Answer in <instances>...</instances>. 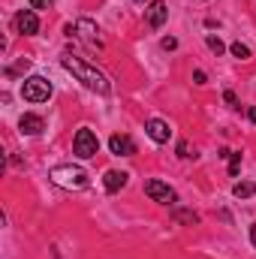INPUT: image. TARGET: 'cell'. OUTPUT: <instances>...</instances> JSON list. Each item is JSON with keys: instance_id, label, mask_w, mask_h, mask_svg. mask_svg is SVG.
Returning <instances> with one entry per match:
<instances>
[{"instance_id": "23", "label": "cell", "mask_w": 256, "mask_h": 259, "mask_svg": "<svg viewBox=\"0 0 256 259\" xmlns=\"http://www.w3.org/2000/svg\"><path fill=\"white\" fill-rule=\"evenodd\" d=\"M250 241H253V247H256V223L250 226Z\"/></svg>"}, {"instance_id": "24", "label": "cell", "mask_w": 256, "mask_h": 259, "mask_svg": "<svg viewBox=\"0 0 256 259\" xmlns=\"http://www.w3.org/2000/svg\"><path fill=\"white\" fill-rule=\"evenodd\" d=\"M247 118H250V121L256 124V109H247Z\"/></svg>"}, {"instance_id": "17", "label": "cell", "mask_w": 256, "mask_h": 259, "mask_svg": "<svg viewBox=\"0 0 256 259\" xmlns=\"http://www.w3.org/2000/svg\"><path fill=\"white\" fill-rule=\"evenodd\" d=\"M238 169H241V154H235V151H232V154H229V175L235 178V175H238Z\"/></svg>"}, {"instance_id": "22", "label": "cell", "mask_w": 256, "mask_h": 259, "mask_svg": "<svg viewBox=\"0 0 256 259\" xmlns=\"http://www.w3.org/2000/svg\"><path fill=\"white\" fill-rule=\"evenodd\" d=\"M193 78H196V84H205V72H202V69H196Z\"/></svg>"}, {"instance_id": "18", "label": "cell", "mask_w": 256, "mask_h": 259, "mask_svg": "<svg viewBox=\"0 0 256 259\" xmlns=\"http://www.w3.org/2000/svg\"><path fill=\"white\" fill-rule=\"evenodd\" d=\"M178 157L190 160V157H196V154H190V145H187V142H178Z\"/></svg>"}, {"instance_id": "3", "label": "cell", "mask_w": 256, "mask_h": 259, "mask_svg": "<svg viewBox=\"0 0 256 259\" xmlns=\"http://www.w3.org/2000/svg\"><path fill=\"white\" fill-rule=\"evenodd\" d=\"M52 91H55L52 81L42 78V75H30V78L21 81V97H24L27 103H49Z\"/></svg>"}, {"instance_id": "21", "label": "cell", "mask_w": 256, "mask_h": 259, "mask_svg": "<svg viewBox=\"0 0 256 259\" xmlns=\"http://www.w3.org/2000/svg\"><path fill=\"white\" fill-rule=\"evenodd\" d=\"M223 100H226V103H229V106H238V97H235V94H232V91H226V94H223Z\"/></svg>"}, {"instance_id": "1", "label": "cell", "mask_w": 256, "mask_h": 259, "mask_svg": "<svg viewBox=\"0 0 256 259\" xmlns=\"http://www.w3.org/2000/svg\"><path fill=\"white\" fill-rule=\"evenodd\" d=\"M61 64H64L66 72H72L88 91H94V94H100V97H106L109 91H112V84H109V78H106V72L103 69H97V66H91L88 61H81V58H75V55H64L61 58Z\"/></svg>"}, {"instance_id": "11", "label": "cell", "mask_w": 256, "mask_h": 259, "mask_svg": "<svg viewBox=\"0 0 256 259\" xmlns=\"http://www.w3.org/2000/svg\"><path fill=\"white\" fill-rule=\"evenodd\" d=\"M18 130H21L24 136H39V133L46 130V121H42L39 115H21V121H18Z\"/></svg>"}, {"instance_id": "16", "label": "cell", "mask_w": 256, "mask_h": 259, "mask_svg": "<svg viewBox=\"0 0 256 259\" xmlns=\"http://www.w3.org/2000/svg\"><path fill=\"white\" fill-rule=\"evenodd\" d=\"M205 42H208V49H211L214 55H223V49H226V46L220 42V36H214V33H208V39H205Z\"/></svg>"}, {"instance_id": "19", "label": "cell", "mask_w": 256, "mask_h": 259, "mask_svg": "<svg viewBox=\"0 0 256 259\" xmlns=\"http://www.w3.org/2000/svg\"><path fill=\"white\" fill-rule=\"evenodd\" d=\"M160 46H163L166 52H172V49H178V39H175V36H166V39H163Z\"/></svg>"}, {"instance_id": "4", "label": "cell", "mask_w": 256, "mask_h": 259, "mask_svg": "<svg viewBox=\"0 0 256 259\" xmlns=\"http://www.w3.org/2000/svg\"><path fill=\"white\" fill-rule=\"evenodd\" d=\"M97 151H100L97 133L88 130V127H81L78 133H75V139H72V154L81 157V160H91V157H97Z\"/></svg>"}, {"instance_id": "6", "label": "cell", "mask_w": 256, "mask_h": 259, "mask_svg": "<svg viewBox=\"0 0 256 259\" xmlns=\"http://www.w3.org/2000/svg\"><path fill=\"white\" fill-rule=\"evenodd\" d=\"M145 193L154 202H160V205H175L178 202V193L169 184H163V181H145Z\"/></svg>"}, {"instance_id": "8", "label": "cell", "mask_w": 256, "mask_h": 259, "mask_svg": "<svg viewBox=\"0 0 256 259\" xmlns=\"http://www.w3.org/2000/svg\"><path fill=\"white\" fill-rule=\"evenodd\" d=\"M145 133H148L157 145H166V142L172 139V127H169L163 118H151V121H145Z\"/></svg>"}, {"instance_id": "7", "label": "cell", "mask_w": 256, "mask_h": 259, "mask_svg": "<svg viewBox=\"0 0 256 259\" xmlns=\"http://www.w3.org/2000/svg\"><path fill=\"white\" fill-rule=\"evenodd\" d=\"M15 30L24 33V36L39 33V18H36V12H33V9H21V12L15 15Z\"/></svg>"}, {"instance_id": "12", "label": "cell", "mask_w": 256, "mask_h": 259, "mask_svg": "<svg viewBox=\"0 0 256 259\" xmlns=\"http://www.w3.org/2000/svg\"><path fill=\"white\" fill-rule=\"evenodd\" d=\"M127 172H118V169H109L106 175H103V184H106V190L109 193H118L121 187H127Z\"/></svg>"}, {"instance_id": "20", "label": "cell", "mask_w": 256, "mask_h": 259, "mask_svg": "<svg viewBox=\"0 0 256 259\" xmlns=\"http://www.w3.org/2000/svg\"><path fill=\"white\" fill-rule=\"evenodd\" d=\"M52 3H55V0H30V6H33V9H49Z\"/></svg>"}, {"instance_id": "15", "label": "cell", "mask_w": 256, "mask_h": 259, "mask_svg": "<svg viewBox=\"0 0 256 259\" xmlns=\"http://www.w3.org/2000/svg\"><path fill=\"white\" fill-rule=\"evenodd\" d=\"M229 52H232L238 61H250V49H247L244 42H232V49H229Z\"/></svg>"}, {"instance_id": "13", "label": "cell", "mask_w": 256, "mask_h": 259, "mask_svg": "<svg viewBox=\"0 0 256 259\" xmlns=\"http://www.w3.org/2000/svg\"><path fill=\"white\" fill-rule=\"evenodd\" d=\"M232 193L238 196V199H250V196L256 193V184L253 181H238V184L232 187Z\"/></svg>"}, {"instance_id": "5", "label": "cell", "mask_w": 256, "mask_h": 259, "mask_svg": "<svg viewBox=\"0 0 256 259\" xmlns=\"http://www.w3.org/2000/svg\"><path fill=\"white\" fill-rule=\"evenodd\" d=\"M66 33H69V36L75 33V36H78L81 42H88L91 49H100V46H103V36H100V27H97V24H94L91 18H78L75 24H69V27H66Z\"/></svg>"}, {"instance_id": "14", "label": "cell", "mask_w": 256, "mask_h": 259, "mask_svg": "<svg viewBox=\"0 0 256 259\" xmlns=\"http://www.w3.org/2000/svg\"><path fill=\"white\" fill-rule=\"evenodd\" d=\"M172 217H175L178 223H187V226L199 223V214H196V211H181V208H175V211H172Z\"/></svg>"}, {"instance_id": "9", "label": "cell", "mask_w": 256, "mask_h": 259, "mask_svg": "<svg viewBox=\"0 0 256 259\" xmlns=\"http://www.w3.org/2000/svg\"><path fill=\"white\" fill-rule=\"evenodd\" d=\"M145 18H148V27H163L166 24V18H169V9H166V3L163 0H151L148 3V9H145Z\"/></svg>"}, {"instance_id": "10", "label": "cell", "mask_w": 256, "mask_h": 259, "mask_svg": "<svg viewBox=\"0 0 256 259\" xmlns=\"http://www.w3.org/2000/svg\"><path fill=\"white\" fill-rule=\"evenodd\" d=\"M109 148H112V154H118V157H133V154H136V142H133L130 136H121V133H115V136L109 139Z\"/></svg>"}, {"instance_id": "2", "label": "cell", "mask_w": 256, "mask_h": 259, "mask_svg": "<svg viewBox=\"0 0 256 259\" xmlns=\"http://www.w3.org/2000/svg\"><path fill=\"white\" fill-rule=\"evenodd\" d=\"M49 178H52L58 187H64V190H84V187L91 184L88 172H84L81 166H72V163L52 166V169H49Z\"/></svg>"}]
</instances>
